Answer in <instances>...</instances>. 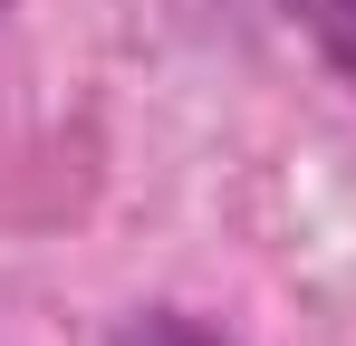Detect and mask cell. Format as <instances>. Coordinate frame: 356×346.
<instances>
[{
  "mask_svg": "<svg viewBox=\"0 0 356 346\" xmlns=\"http://www.w3.org/2000/svg\"><path fill=\"white\" fill-rule=\"evenodd\" d=\"M10 10H19V0H0V19H10Z\"/></svg>",
  "mask_w": 356,
  "mask_h": 346,
  "instance_id": "3",
  "label": "cell"
},
{
  "mask_svg": "<svg viewBox=\"0 0 356 346\" xmlns=\"http://www.w3.org/2000/svg\"><path fill=\"white\" fill-rule=\"evenodd\" d=\"M125 346H232V337H212V327H193V318H154V327H135Z\"/></svg>",
  "mask_w": 356,
  "mask_h": 346,
  "instance_id": "2",
  "label": "cell"
},
{
  "mask_svg": "<svg viewBox=\"0 0 356 346\" xmlns=\"http://www.w3.org/2000/svg\"><path fill=\"white\" fill-rule=\"evenodd\" d=\"M280 10H289L298 39H308V49H318V58L356 87V0H280Z\"/></svg>",
  "mask_w": 356,
  "mask_h": 346,
  "instance_id": "1",
  "label": "cell"
}]
</instances>
